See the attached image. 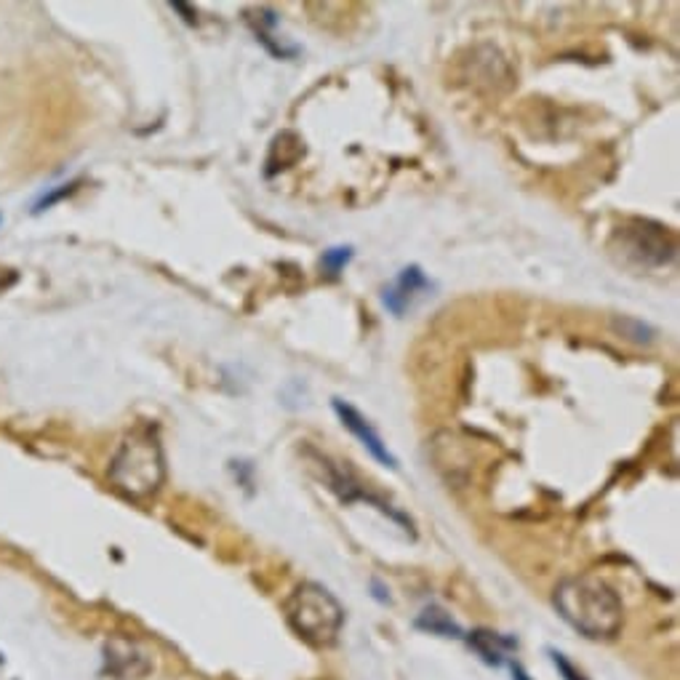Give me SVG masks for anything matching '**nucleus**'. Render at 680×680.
Here are the masks:
<instances>
[{"label":"nucleus","mask_w":680,"mask_h":680,"mask_svg":"<svg viewBox=\"0 0 680 680\" xmlns=\"http://www.w3.org/2000/svg\"><path fill=\"white\" fill-rule=\"evenodd\" d=\"M552 606L560 619L588 640H611L625 625V606L614 588L597 577L563 579L552 593Z\"/></svg>","instance_id":"f257e3e1"},{"label":"nucleus","mask_w":680,"mask_h":680,"mask_svg":"<svg viewBox=\"0 0 680 680\" xmlns=\"http://www.w3.org/2000/svg\"><path fill=\"white\" fill-rule=\"evenodd\" d=\"M107 475L125 500L144 502L161 491L166 481V457L153 427H140L123 438Z\"/></svg>","instance_id":"f03ea898"},{"label":"nucleus","mask_w":680,"mask_h":680,"mask_svg":"<svg viewBox=\"0 0 680 680\" xmlns=\"http://www.w3.org/2000/svg\"><path fill=\"white\" fill-rule=\"evenodd\" d=\"M286 622L305 644L315 648H329L339 640V633L344 627V608L333 597V593L318 582H301L292 595H288Z\"/></svg>","instance_id":"7ed1b4c3"},{"label":"nucleus","mask_w":680,"mask_h":680,"mask_svg":"<svg viewBox=\"0 0 680 680\" xmlns=\"http://www.w3.org/2000/svg\"><path fill=\"white\" fill-rule=\"evenodd\" d=\"M622 238H625L627 254L638 256L640 262L651 264V267L667 264L672 260V254H676V243L670 241L665 227L654 222H635V227H627V230L622 232Z\"/></svg>","instance_id":"20e7f679"},{"label":"nucleus","mask_w":680,"mask_h":680,"mask_svg":"<svg viewBox=\"0 0 680 680\" xmlns=\"http://www.w3.org/2000/svg\"><path fill=\"white\" fill-rule=\"evenodd\" d=\"M105 670L118 680H136L153 670V657L131 638H110L105 644Z\"/></svg>","instance_id":"39448f33"},{"label":"nucleus","mask_w":680,"mask_h":680,"mask_svg":"<svg viewBox=\"0 0 680 680\" xmlns=\"http://www.w3.org/2000/svg\"><path fill=\"white\" fill-rule=\"evenodd\" d=\"M331 408H333V414H337V417H339V421H342V425L348 427L352 436L361 440L363 449H366L371 457L376 459V462L384 464V468H390V470H398V459L393 457V451L387 449V443H384L380 432H376L374 427H371V421L363 417V414L358 412L355 406H350V403L342 401V398H333L331 401Z\"/></svg>","instance_id":"423d86ee"},{"label":"nucleus","mask_w":680,"mask_h":680,"mask_svg":"<svg viewBox=\"0 0 680 680\" xmlns=\"http://www.w3.org/2000/svg\"><path fill=\"white\" fill-rule=\"evenodd\" d=\"M432 292V281L427 278L425 270L419 264H408L398 273V278L390 283L387 288L382 292V301L393 315H406L417 305V299L427 297Z\"/></svg>","instance_id":"0eeeda50"},{"label":"nucleus","mask_w":680,"mask_h":680,"mask_svg":"<svg viewBox=\"0 0 680 680\" xmlns=\"http://www.w3.org/2000/svg\"><path fill=\"white\" fill-rule=\"evenodd\" d=\"M464 640L489 667H502L507 654L518 648V640L494 633V629H472V633H464Z\"/></svg>","instance_id":"6e6552de"},{"label":"nucleus","mask_w":680,"mask_h":680,"mask_svg":"<svg viewBox=\"0 0 680 680\" xmlns=\"http://www.w3.org/2000/svg\"><path fill=\"white\" fill-rule=\"evenodd\" d=\"M414 627L421 629V633L438 635V638H451V640H462L464 629L457 619H451V614L440 606H427L421 614L414 619Z\"/></svg>","instance_id":"1a4fd4ad"},{"label":"nucleus","mask_w":680,"mask_h":680,"mask_svg":"<svg viewBox=\"0 0 680 680\" xmlns=\"http://www.w3.org/2000/svg\"><path fill=\"white\" fill-rule=\"evenodd\" d=\"M350 260H352V245H333V249L323 251V256H320V270H323L329 278H339L342 270L350 264Z\"/></svg>","instance_id":"9d476101"},{"label":"nucleus","mask_w":680,"mask_h":680,"mask_svg":"<svg viewBox=\"0 0 680 680\" xmlns=\"http://www.w3.org/2000/svg\"><path fill=\"white\" fill-rule=\"evenodd\" d=\"M614 326L622 331V337L633 339V342H651V337H654V329L651 326H646L644 320L622 318V320H616Z\"/></svg>","instance_id":"9b49d317"},{"label":"nucleus","mask_w":680,"mask_h":680,"mask_svg":"<svg viewBox=\"0 0 680 680\" xmlns=\"http://www.w3.org/2000/svg\"><path fill=\"white\" fill-rule=\"evenodd\" d=\"M78 185H80V182L75 179V182H67V185H59V190H52L48 195H43V198L35 204V213L52 209V206L59 204L62 198H67V195H73L75 190H78Z\"/></svg>","instance_id":"f8f14e48"},{"label":"nucleus","mask_w":680,"mask_h":680,"mask_svg":"<svg viewBox=\"0 0 680 680\" xmlns=\"http://www.w3.org/2000/svg\"><path fill=\"white\" fill-rule=\"evenodd\" d=\"M550 657H552V665L558 667L560 678H563V680H588V678L582 676V672L577 670L574 665L569 662V659H566V654H560V651H556V648H552V651H550Z\"/></svg>","instance_id":"ddd939ff"},{"label":"nucleus","mask_w":680,"mask_h":680,"mask_svg":"<svg viewBox=\"0 0 680 680\" xmlns=\"http://www.w3.org/2000/svg\"><path fill=\"white\" fill-rule=\"evenodd\" d=\"M17 283V275L11 273V270H0V294L6 292V288H11Z\"/></svg>","instance_id":"4468645a"},{"label":"nucleus","mask_w":680,"mask_h":680,"mask_svg":"<svg viewBox=\"0 0 680 680\" xmlns=\"http://www.w3.org/2000/svg\"><path fill=\"white\" fill-rule=\"evenodd\" d=\"M509 670H513V680H534L531 676H528L526 667L520 665V662H513V667H509Z\"/></svg>","instance_id":"2eb2a0df"},{"label":"nucleus","mask_w":680,"mask_h":680,"mask_svg":"<svg viewBox=\"0 0 680 680\" xmlns=\"http://www.w3.org/2000/svg\"><path fill=\"white\" fill-rule=\"evenodd\" d=\"M320 680H333V678H320Z\"/></svg>","instance_id":"dca6fc26"},{"label":"nucleus","mask_w":680,"mask_h":680,"mask_svg":"<svg viewBox=\"0 0 680 680\" xmlns=\"http://www.w3.org/2000/svg\"><path fill=\"white\" fill-rule=\"evenodd\" d=\"M0 662H3V659H0Z\"/></svg>","instance_id":"f3484780"}]
</instances>
